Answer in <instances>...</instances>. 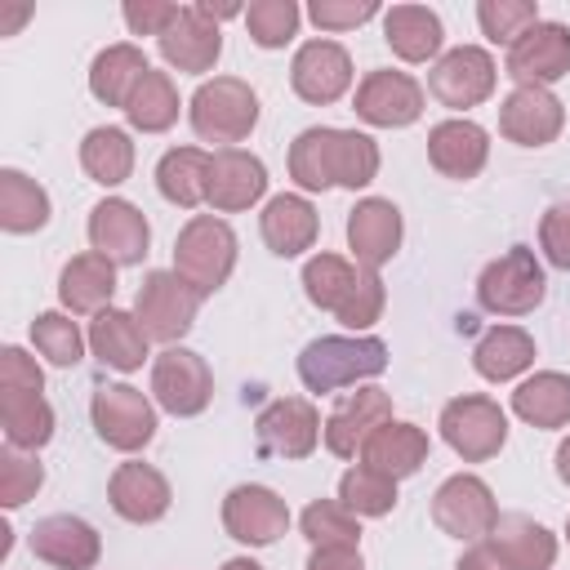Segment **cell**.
Returning a JSON list of instances; mask_svg holds the SVG:
<instances>
[{"label":"cell","mask_w":570,"mask_h":570,"mask_svg":"<svg viewBox=\"0 0 570 570\" xmlns=\"http://www.w3.org/2000/svg\"><path fill=\"white\" fill-rule=\"evenodd\" d=\"M503 71L517 85H539V89H548L552 80L570 76V27L539 18L517 45H508Z\"/></svg>","instance_id":"13"},{"label":"cell","mask_w":570,"mask_h":570,"mask_svg":"<svg viewBox=\"0 0 570 570\" xmlns=\"http://www.w3.org/2000/svg\"><path fill=\"white\" fill-rule=\"evenodd\" d=\"M200 294L178 276V272H147L134 298V316L147 338L156 343H178L196 325Z\"/></svg>","instance_id":"5"},{"label":"cell","mask_w":570,"mask_h":570,"mask_svg":"<svg viewBox=\"0 0 570 570\" xmlns=\"http://www.w3.org/2000/svg\"><path fill=\"white\" fill-rule=\"evenodd\" d=\"M543 294H548L543 267H539L534 249H525V245H512L508 254L485 263L476 276V303L494 316H525L543 303Z\"/></svg>","instance_id":"4"},{"label":"cell","mask_w":570,"mask_h":570,"mask_svg":"<svg viewBox=\"0 0 570 570\" xmlns=\"http://www.w3.org/2000/svg\"><path fill=\"white\" fill-rule=\"evenodd\" d=\"M379 174V147L370 134L338 129L334 134V187H365Z\"/></svg>","instance_id":"43"},{"label":"cell","mask_w":570,"mask_h":570,"mask_svg":"<svg viewBox=\"0 0 570 570\" xmlns=\"http://www.w3.org/2000/svg\"><path fill=\"white\" fill-rule=\"evenodd\" d=\"M191 129L205 142H245L258 125V94L236 76H214L191 94Z\"/></svg>","instance_id":"3"},{"label":"cell","mask_w":570,"mask_h":570,"mask_svg":"<svg viewBox=\"0 0 570 570\" xmlns=\"http://www.w3.org/2000/svg\"><path fill=\"white\" fill-rule=\"evenodd\" d=\"M307 570H365L361 548H312Z\"/></svg>","instance_id":"53"},{"label":"cell","mask_w":570,"mask_h":570,"mask_svg":"<svg viewBox=\"0 0 570 570\" xmlns=\"http://www.w3.org/2000/svg\"><path fill=\"white\" fill-rule=\"evenodd\" d=\"M566 539H570V521H566Z\"/></svg>","instance_id":"57"},{"label":"cell","mask_w":570,"mask_h":570,"mask_svg":"<svg viewBox=\"0 0 570 570\" xmlns=\"http://www.w3.org/2000/svg\"><path fill=\"white\" fill-rule=\"evenodd\" d=\"M111 294H116V263L102 258V254H76L62 276H58V298L62 307H71L76 316H98L102 307H111Z\"/></svg>","instance_id":"26"},{"label":"cell","mask_w":570,"mask_h":570,"mask_svg":"<svg viewBox=\"0 0 570 570\" xmlns=\"http://www.w3.org/2000/svg\"><path fill=\"white\" fill-rule=\"evenodd\" d=\"M147 71H151V67H147V58H142L138 45H107V49L94 58V67H89V94H94L98 102H107V107H125L129 94L138 89V80H142Z\"/></svg>","instance_id":"33"},{"label":"cell","mask_w":570,"mask_h":570,"mask_svg":"<svg viewBox=\"0 0 570 570\" xmlns=\"http://www.w3.org/2000/svg\"><path fill=\"white\" fill-rule=\"evenodd\" d=\"M383 423H392V396L383 387H356L325 419V450L338 459H356Z\"/></svg>","instance_id":"17"},{"label":"cell","mask_w":570,"mask_h":570,"mask_svg":"<svg viewBox=\"0 0 570 570\" xmlns=\"http://www.w3.org/2000/svg\"><path fill=\"white\" fill-rule=\"evenodd\" d=\"M125 116H129V125L142 129V134H165V129L178 120V89H174V80H169L165 71H147V76L138 80V89L129 94Z\"/></svg>","instance_id":"39"},{"label":"cell","mask_w":570,"mask_h":570,"mask_svg":"<svg viewBox=\"0 0 570 570\" xmlns=\"http://www.w3.org/2000/svg\"><path fill=\"white\" fill-rule=\"evenodd\" d=\"M494 80H499L494 58H490L485 49H476V45H459V49L441 53V58L432 62V71H428L432 98L445 102V107H454V111L485 102V98L494 94Z\"/></svg>","instance_id":"10"},{"label":"cell","mask_w":570,"mask_h":570,"mask_svg":"<svg viewBox=\"0 0 570 570\" xmlns=\"http://www.w3.org/2000/svg\"><path fill=\"white\" fill-rule=\"evenodd\" d=\"M383 40L396 58L405 62H428L441 53V40H445V27L441 18L428 9V4H392L383 13Z\"/></svg>","instance_id":"28"},{"label":"cell","mask_w":570,"mask_h":570,"mask_svg":"<svg viewBox=\"0 0 570 570\" xmlns=\"http://www.w3.org/2000/svg\"><path fill=\"white\" fill-rule=\"evenodd\" d=\"M530 361H534V338H530L521 325H494V330H485V334L476 338V347H472V365H476V374L490 379V383L517 379L521 370H530Z\"/></svg>","instance_id":"32"},{"label":"cell","mask_w":570,"mask_h":570,"mask_svg":"<svg viewBox=\"0 0 570 570\" xmlns=\"http://www.w3.org/2000/svg\"><path fill=\"white\" fill-rule=\"evenodd\" d=\"M49 223V191L22 169H0V227L13 236L40 232Z\"/></svg>","instance_id":"35"},{"label":"cell","mask_w":570,"mask_h":570,"mask_svg":"<svg viewBox=\"0 0 570 570\" xmlns=\"http://www.w3.org/2000/svg\"><path fill=\"white\" fill-rule=\"evenodd\" d=\"M40 485H45V468L31 454H22L13 445L0 450V503L4 508H22Z\"/></svg>","instance_id":"47"},{"label":"cell","mask_w":570,"mask_h":570,"mask_svg":"<svg viewBox=\"0 0 570 570\" xmlns=\"http://www.w3.org/2000/svg\"><path fill=\"white\" fill-rule=\"evenodd\" d=\"M557 476H561V481L570 485V436H566V441L557 445Z\"/></svg>","instance_id":"55"},{"label":"cell","mask_w":570,"mask_h":570,"mask_svg":"<svg viewBox=\"0 0 570 570\" xmlns=\"http://www.w3.org/2000/svg\"><path fill=\"white\" fill-rule=\"evenodd\" d=\"M441 436H445V445L459 454V459H468V463H485V459H494L499 450H503V441H508V414L499 410V401H490V396H454V401H445V410H441Z\"/></svg>","instance_id":"6"},{"label":"cell","mask_w":570,"mask_h":570,"mask_svg":"<svg viewBox=\"0 0 570 570\" xmlns=\"http://www.w3.org/2000/svg\"><path fill=\"white\" fill-rule=\"evenodd\" d=\"M432 521L450 539L476 543V539H490V530L499 521V508H494V494H490V485L481 476L459 472V476L441 481V490L432 494Z\"/></svg>","instance_id":"8"},{"label":"cell","mask_w":570,"mask_h":570,"mask_svg":"<svg viewBox=\"0 0 570 570\" xmlns=\"http://www.w3.org/2000/svg\"><path fill=\"white\" fill-rule=\"evenodd\" d=\"M356 116L379 129H401L423 116V89L405 71H370L356 85Z\"/></svg>","instance_id":"16"},{"label":"cell","mask_w":570,"mask_h":570,"mask_svg":"<svg viewBox=\"0 0 570 570\" xmlns=\"http://www.w3.org/2000/svg\"><path fill=\"white\" fill-rule=\"evenodd\" d=\"M80 165H85V174H89L94 183H102V187L125 183V178L134 174V142H129V134L116 129V125L89 129L85 142H80Z\"/></svg>","instance_id":"37"},{"label":"cell","mask_w":570,"mask_h":570,"mask_svg":"<svg viewBox=\"0 0 570 570\" xmlns=\"http://www.w3.org/2000/svg\"><path fill=\"white\" fill-rule=\"evenodd\" d=\"M387 370V343L374 334H325L298 352V379L307 392H334Z\"/></svg>","instance_id":"1"},{"label":"cell","mask_w":570,"mask_h":570,"mask_svg":"<svg viewBox=\"0 0 570 570\" xmlns=\"http://www.w3.org/2000/svg\"><path fill=\"white\" fill-rule=\"evenodd\" d=\"M223 570H263V566L249 561V557H232V561H223Z\"/></svg>","instance_id":"56"},{"label":"cell","mask_w":570,"mask_h":570,"mask_svg":"<svg viewBox=\"0 0 570 570\" xmlns=\"http://www.w3.org/2000/svg\"><path fill=\"white\" fill-rule=\"evenodd\" d=\"M31 343H36V352H40L49 365H62V370L85 356V334H80V325H76L71 316H62V312H40V316L31 321Z\"/></svg>","instance_id":"44"},{"label":"cell","mask_w":570,"mask_h":570,"mask_svg":"<svg viewBox=\"0 0 570 570\" xmlns=\"http://www.w3.org/2000/svg\"><path fill=\"white\" fill-rule=\"evenodd\" d=\"M334 134L330 125H312L294 138L289 147V178L303 187V191H325L334 187Z\"/></svg>","instance_id":"38"},{"label":"cell","mask_w":570,"mask_h":570,"mask_svg":"<svg viewBox=\"0 0 570 570\" xmlns=\"http://www.w3.org/2000/svg\"><path fill=\"white\" fill-rule=\"evenodd\" d=\"M512 410H517L530 428H566V423H570V379L557 374V370L530 374V379L512 392Z\"/></svg>","instance_id":"34"},{"label":"cell","mask_w":570,"mask_h":570,"mask_svg":"<svg viewBox=\"0 0 570 570\" xmlns=\"http://www.w3.org/2000/svg\"><path fill=\"white\" fill-rule=\"evenodd\" d=\"M361 272H365V267H356V263H347V258H338V254H312L307 267H303V289H307V298H312L316 307L338 312V307L347 303V294L356 289Z\"/></svg>","instance_id":"40"},{"label":"cell","mask_w":570,"mask_h":570,"mask_svg":"<svg viewBox=\"0 0 570 570\" xmlns=\"http://www.w3.org/2000/svg\"><path fill=\"white\" fill-rule=\"evenodd\" d=\"M490 548L508 570H552V561H557V534L521 512H508L494 521Z\"/></svg>","instance_id":"25"},{"label":"cell","mask_w":570,"mask_h":570,"mask_svg":"<svg viewBox=\"0 0 570 570\" xmlns=\"http://www.w3.org/2000/svg\"><path fill=\"white\" fill-rule=\"evenodd\" d=\"M289 85H294V94L303 102H316V107L343 98L347 85H352V58H347V49L334 45V40H307V45H298V53L289 62Z\"/></svg>","instance_id":"18"},{"label":"cell","mask_w":570,"mask_h":570,"mask_svg":"<svg viewBox=\"0 0 570 570\" xmlns=\"http://www.w3.org/2000/svg\"><path fill=\"white\" fill-rule=\"evenodd\" d=\"M476 22H481V36L485 40L517 45L539 22V4L534 0H481L476 4Z\"/></svg>","instance_id":"45"},{"label":"cell","mask_w":570,"mask_h":570,"mask_svg":"<svg viewBox=\"0 0 570 570\" xmlns=\"http://www.w3.org/2000/svg\"><path fill=\"white\" fill-rule=\"evenodd\" d=\"M566 125V107L552 89L539 85H517L503 102H499V129L508 142L517 147H548Z\"/></svg>","instance_id":"15"},{"label":"cell","mask_w":570,"mask_h":570,"mask_svg":"<svg viewBox=\"0 0 570 570\" xmlns=\"http://www.w3.org/2000/svg\"><path fill=\"white\" fill-rule=\"evenodd\" d=\"M209 165L214 156L200 147H169L156 165V187L169 205L196 209L200 200H209Z\"/></svg>","instance_id":"31"},{"label":"cell","mask_w":570,"mask_h":570,"mask_svg":"<svg viewBox=\"0 0 570 570\" xmlns=\"http://www.w3.org/2000/svg\"><path fill=\"white\" fill-rule=\"evenodd\" d=\"M232 267H236V232L214 214L187 218V227L174 240V272L205 298L227 285Z\"/></svg>","instance_id":"2"},{"label":"cell","mask_w":570,"mask_h":570,"mask_svg":"<svg viewBox=\"0 0 570 570\" xmlns=\"http://www.w3.org/2000/svg\"><path fill=\"white\" fill-rule=\"evenodd\" d=\"M258 227H263V240H267L272 254L294 258V254L312 249V240H316V209H312L303 196L281 191V196H272V200L263 205Z\"/></svg>","instance_id":"30"},{"label":"cell","mask_w":570,"mask_h":570,"mask_svg":"<svg viewBox=\"0 0 570 570\" xmlns=\"http://www.w3.org/2000/svg\"><path fill=\"white\" fill-rule=\"evenodd\" d=\"M151 392H156V401L169 414L191 419V414H200L209 405L214 374H209V365H205L200 352H191V347H165L151 361Z\"/></svg>","instance_id":"9"},{"label":"cell","mask_w":570,"mask_h":570,"mask_svg":"<svg viewBox=\"0 0 570 570\" xmlns=\"http://www.w3.org/2000/svg\"><path fill=\"white\" fill-rule=\"evenodd\" d=\"M383 303H387L383 281H379V272H370V267H365V272H361V281H356V289L347 294V303H343L334 316H338L347 330H356V334H361V330H370V325L379 321Z\"/></svg>","instance_id":"48"},{"label":"cell","mask_w":570,"mask_h":570,"mask_svg":"<svg viewBox=\"0 0 570 570\" xmlns=\"http://www.w3.org/2000/svg\"><path fill=\"white\" fill-rule=\"evenodd\" d=\"M89 419H94V432H98L111 450H125V454L142 450V445L156 436V410H151V401H147L138 387H129V383H107V387H98L94 401H89Z\"/></svg>","instance_id":"7"},{"label":"cell","mask_w":570,"mask_h":570,"mask_svg":"<svg viewBox=\"0 0 570 570\" xmlns=\"http://www.w3.org/2000/svg\"><path fill=\"white\" fill-rule=\"evenodd\" d=\"M490 156V134L472 120H441L428 134V160L445 178H476Z\"/></svg>","instance_id":"23"},{"label":"cell","mask_w":570,"mask_h":570,"mask_svg":"<svg viewBox=\"0 0 570 570\" xmlns=\"http://www.w3.org/2000/svg\"><path fill=\"white\" fill-rule=\"evenodd\" d=\"M223 525L236 543L249 548H267L289 530V508L276 490L267 485H236L223 499Z\"/></svg>","instance_id":"14"},{"label":"cell","mask_w":570,"mask_h":570,"mask_svg":"<svg viewBox=\"0 0 570 570\" xmlns=\"http://www.w3.org/2000/svg\"><path fill=\"white\" fill-rule=\"evenodd\" d=\"M263 191H267V169H263L258 156H249L240 147L214 151V165H209V205L218 214H240Z\"/></svg>","instance_id":"22"},{"label":"cell","mask_w":570,"mask_h":570,"mask_svg":"<svg viewBox=\"0 0 570 570\" xmlns=\"http://www.w3.org/2000/svg\"><path fill=\"white\" fill-rule=\"evenodd\" d=\"M379 4L374 0H312L307 4V18L321 27V31H347V27H361L365 18H374Z\"/></svg>","instance_id":"49"},{"label":"cell","mask_w":570,"mask_h":570,"mask_svg":"<svg viewBox=\"0 0 570 570\" xmlns=\"http://www.w3.org/2000/svg\"><path fill=\"white\" fill-rule=\"evenodd\" d=\"M321 414L312 401L303 396H281L272 405L258 410L254 419V436H258V450L263 454H276V459H307L321 441Z\"/></svg>","instance_id":"11"},{"label":"cell","mask_w":570,"mask_h":570,"mask_svg":"<svg viewBox=\"0 0 570 570\" xmlns=\"http://www.w3.org/2000/svg\"><path fill=\"white\" fill-rule=\"evenodd\" d=\"M0 423L13 450H40L53 436V410L40 392H0Z\"/></svg>","instance_id":"36"},{"label":"cell","mask_w":570,"mask_h":570,"mask_svg":"<svg viewBox=\"0 0 570 570\" xmlns=\"http://www.w3.org/2000/svg\"><path fill=\"white\" fill-rule=\"evenodd\" d=\"M89 245H94V254L111 258L116 267H134V263L147 258L151 227H147L138 205H129L120 196H107L89 209Z\"/></svg>","instance_id":"12"},{"label":"cell","mask_w":570,"mask_h":570,"mask_svg":"<svg viewBox=\"0 0 570 570\" xmlns=\"http://www.w3.org/2000/svg\"><path fill=\"white\" fill-rule=\"evenodd\" d=\"M245 27H249V40L263 45V49H281L294 40L298 31V4L294 0H254L245 9Z\"/></svg>","instance_id":"46"},{"label":"cell","mask_w":570,"mask_h":570,"mask_svg":"<svg viewBox=\"0 0 570 570\" xmlns=\"http://www.w3.org/2000/svg\"><path fill=\"white\" fill-rule=\"evenodd\" d=\"M454 570H508L499 557H494V548L490 543H476V548H468L463 557H459V566Z\"/></svg>","instance_id":"54"},{"label":"cell","mask_w":570,"mask_h":570,"mask_svg":"<svg viewBox=\"0 0 570 570\" xmlns=\"http://www.w3.org/2000/svg\"><path fill=\"white\" fill-rule=\"evenodd\" d=\"M361 463L374 468V472H383V476H392V481L414 476V472L428 463V432L414 428V423H396V419H392V423H383V428L365 441Z\"/></svg>","instance_id":"27"},{"label":"cell","mask_w":570,"mask_h":570,"mask_svg":"<svg viewBox=\"0 0 570 570\" xmlns=\"http://www.w3.org/2000/svg\"><path fill=\"white\" fill-rule=\"evenodd\" d=\"M174 13H178V4H165V0H129V4H125L129 31H134V36H156V40H160V31L174 22Z\"/></svg>","instance_id":"52"},{"label":"cell","mask_w":570,"mask_h":570,"mask_svg":"<svg viewBox=\"0 0 570 570\" xmlns=\"http://www.w3.org/2000/svg\"><path fill=\"white\" fill-rule=\"evenodd\" d=\"M347 249H352L356 267L379 272L401 249V209L383 196L356 200V209L347 214Z\"/></svg>","instance_id":"20"},{"label":"cell","mask_w":570,"mask_h":570,"mask_svg":"<svg viewBox=\"0 0 570 570\" xmlns=\"http://www.w3.org/2000/svg\"><path fill=\"white\" fill-rule=\"evenodd\" d=\"M89 347L102 365L111 370H138L147 361V334L138 325L134 312H120V307H102L94 321H89Z\"/></svg>","instance_id":"29"},{"label":"cell","mask_w":570,"mask_h":570,"mask_svg":"<svg viewBox=\"0 0 570 570\" xmlns=\"http://www.w3.org/2000/svg\"><path fill=\"white\" fill-rule=\"evenodd\" d=\"M303 534L312 539V548H356L361 543L356 512H347L338 499L307 503L303 508Z\"/></svg>","instance_id":"42"},{"label":"cell","mask_w":570,"mask_h":570,"mask_svg":"<svg viewBox=\"0 0 570 570\" xmlns=\"http://www.w3.org/2000/svg\"><path fill=\"white\" fill-rule=\"evenodd\" d=\"M218 53H223V31L196 4H183L174 13V22L160 31V58L169 67H178V71H196L200 76V71H209L218 62Z\"/></svg>","instance_id":"21"},{"label":"cell","mask_w":570,"mask_h":570,"mask_svg":"<svg viewBox=\"0 0 570 570\" xmlns=\"http://www.w3.org/2000/svg\"><path fill=\"white\" fill-rule=\"evenodd\" d=\"M40 387H45L40 365L22 347H4L0 352V392H40Z\"/></svg>","instance_id":"51"},{"label":"cell","mask_w":570,"mask_h":570,"mask_svg":"<svg viewBox=\"0 0 570 570\" xmlns=\"http://www.w3.org/2000/svg\"><path fill=\"white\" fill-rule=\"evenodd\" d=\"M31 552L53 570H89L102 557V539L89 521L71 512H53L31 525Z\"/></svg>","instance_id":"19"},{"label":"cell","mask_w":570,"mask_h":570,"mask_svg":"<svg viewBox=\"0 0 570 570\" xmlns=\"http://www.w3.org/2000/svg\"><path fill=\"white\" fill-rule=\"evenodd\" d=\"M107 499H111L116 517L147 525L169 512V481L151 463H120L107 481Z\"/></svg>","instance_id":"24"},{"label":"cell","mask_w":570,"mask_h":570,"mask_svg":"<svg viewBox=\"0 0 570 570\" xmlns=\"http://www.w3.org/2000/svg\"><path fill=\"white\" fill-rule=\"evenodd\" d=\"M338 503L347 512H356V517H383V512L396 508V481L374 472V468H365V463H356L338 481Z\"/></svg>","instance_id":"41"},{"label":"cell","mask_w":570,"mask_h":570,"mask_svg":"<svg viewBox=\"0 0 570 570\" xmlns=\"http://www.w3.org/2000/svg\"><path fill=\"white\" fill-rule=\"evenodd\" d=\"M539 245H543V254H548L552 267L570 272V200H561V205H552V209L543 214V223H539Z\"/></svg>","instance_id":"50"}]
</instances>
